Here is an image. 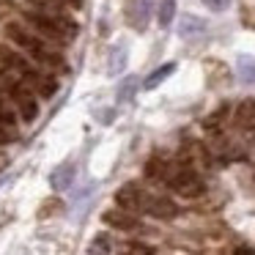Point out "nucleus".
Masks as SVG:
<instances>
[{
	"mask_svg": "<svg viewBox=\"0 0 255 255\" xmlns=\"http://www.w3.org/2000/svg\"><path fill=\"white\" fill-rule=\"evenodd\" d=\"M36 6V11H44V14H61L66 11V0H30Z\"/></svg>",
	"mask_w": 255,
	"mask_h": 255,
	"instance_id": "dca6fc26",
	"label": "nucleus"
},
{
	"mask_svg": "<svg viewBox=\"0 0 255 255\" xmlns=\"http://www.w3.org/2000/svg\"><path fill=\"white\" fill-rule=\"evenodd\" d=\"M6 33H8V39H11L14 44L19 47V50L28 52V55L33 58L36 63H39V66L52 69V72H66V69H69V63H66V58H63V52L52 50V47L47 44L44 39H39L36 33H30L28 28H22V25H8Z\"/></svg>",
	"mask_w": 255,
	"mask_h": 255,
	"instance_id": "f257e3e1",
	"label": "nucleus"
},
{
	"mask_svg": "<svg viewBox=\"0 0 255 255\" xmlns=\"http://www.w3.org/2000/svg\"><path fill=\"white\" fill-rule=\"evenodd\" d=\"M30 22V28L39 30L41 36H47V39L52 41H69L77 36L80 25L74 22V17H69L66 11L61 14H44V11H28V17H25Z\"/></svg>",
	"mask_w": 255,
	"mask_h": 255,
	"instance_id": "7ed1b4c3",
	"label": "nucleus"
},
{
	"mask_svg": "<svg viewBox=\"0 0 255 255\" xmlns=\"http://www.w3.org/2000/svg\"><path fill=\"white\" fill-rule=\"evenodd\" d=\"M113 244H110V236L107 233H99V236H94V242H91L88 253H110Z\"/></svg>",
	"mask_w": 255,
	"mask_h": 255,
	"instance_id": "aec40b11",
	"label": "nucleus"
},
{
	"mask_svg": "<svg viewBox=\"0 0 255 255\" xmlns=\"http://www.w3.org/2000/svg\"><path fill=\"white\" fill-rule=\"evenodd\" d=\"M127 58H129L127 44L110 47V52H107V74H121L124 66H127Z\"/></svg>",
	"mask_w": 255,
	"mask_h": 255,
	"instance_id": "9b49d317",
	"label": "nucleus"
},
{
	"mask_svg": "<svg viewBox=\"0 0 255 255\" xmlns=\"http://www.w3.org/2000/svg\"><path fill=\"white\" fill-rule=\"evenodd\" d=\"M66 3H69L72 8H83V0H66Z\"/></svg>",
	"mask_w": 255,
	"mask_h": 255,
	"instance_id": "5701e85b",
	"label": "nucleus"
},
{
	"mask_svg": "<svg viewBox=\"0 0 255 255\" xmlns=\"http://www.w3.org/2000/svg\"><path fill=\"white\" fill-rule=\"evenodd\" d=\"M3 83H6V96L11 99V105L17 107V113L22 116V121H33L36 113H39V105H36V96L30 94V88L19 80V74L11 72V69H6Z\"/></svg>",
	"mask_w": 255,
	"mask_h": 255,
	"instance_id": "20e7f679",
	"label": "nucleus"
},
{
	"mask_svg": "<svg viewBox=\"0 0 255 255\" xmlns=\"http://www.w3.org/2000/svg\"><path fill=\"white\" fill-rule=\"evenodd\" d=\"M236 118H239L242 124H253V121H255V102H253V99H244L242 105H239Z\"/></svg>",
	"mask_w": 255,
	"mask_h": 255,
	"instance_id": "6ab92c4d",
	"label": "nucleus"
},
{
	"mask_svg": "<svg viewBox=\"0 0 255 255\" xmlns=\"http://www.w3.org/2000/svg\"><path fill=\"white\" fill-rule=\"evenodd\" d=\"M145 176H148V178H154V181L165 178V176H167V165H165V159H159V156L148 159V165H145Z\"/></svg>",
	"mask_w": 255,
	"mask_h": 255,
	"instance_id": "a211bd4d",
	"label": "nucleus"
},
{
	"mask_svg": "<svg viewBox=\"0 0 255 255\" xmlns=\"http://www.w3.org/2000/svg\"><path fill=\"white\" fill-rule=\"evenodd\" d=\"M145 198H148V195H145L137 184H124V187L116 192L118 206H121V209H127V211H132V214H137V211L145 209Z\"/></svg>",
	"mask_w": 255,
	"mask_h": 255,
	"instance_id": "0eeeda50",
	"label": "nucleus"
},
{
	"mask_svg": "<svg viewBox=\"0 0 255 255\" xmlns=\"http://www.w3.org/2000/svg\"><path fill=\"white\" fill-rule=\"evenodd\" d=\"M0 61L6 63V69L17 72V74H19V80H22V83L28 85L30 91L41 94L44 99L55 96L58 83H55V77H52V74H47V72H44V66H33V63L25 61L22 55H17V52H8V50H0Z\"/></svg>",
	"mask_w": 255,
	"mask_h": 255,
	"instance_id": "f03ea898",
	"label": "nucleus"
},
{
	"mask_svg": "<svg viewBox=\"0 0 255 255\" xmlns=\"http://www.w3.org/2000/svg\"><path fill=\"white\" fill-rule=\"evenodd\" d=\"M173 72H176V63H173V61H170V63H162V66L156 69V72H151L148 77H145V88H148V91H151V88H156V85L165 83V80L170 77Z\"/></svg>",
	"mask_w": 255,
	"mask_h": 255,
	"instance_id": "4468645a",
	"label": "nucleus"
},
{
	"mask_svg": "<svg viewBox=\"0 0 255 255\" xmlns=\"http://www.w3.org/2000/svg\"><path fill=\"white\" fill-rule=\"evenodd\" d=\"M203 6L209 8V11H225V8L231 6V0H203Z\"/></svg>",
	"mask_w": 255,
	"mask_h": 255,
	"instance_id": "4be33fe9",
	"label": "nucleus"
},
{
	"mask_svg": "<svg viewBox=\"0 0 255 255\" xmlns=\"http://www.w3.org/2000/svg\"><path fill=\"white\" fill-rule=\"evenodd\" d=\"M134 91H137V80H134V77L124 80V83H121V91H118V102H129V99L134 96Z\"/></svg>",
	"mask_w": 255,
	"mask_h": 255,
	"instance_id": "412c9836",
	"label": "nucleus"
},
{
	"mask_svg": "<svg viewBox=\"0 0 255 255\" xmlns=\"http://www.w3.org/2000/svg\"><path fill=\"white\" fill-rule=\"evenodd\" d=\"M105 222L110 228H116V231H137L140 228V222L134 220V214L132 211H127V209H110V211H105Z\"/></svg>",
	"mask_w": 255,
	"mask_h": 255,
	"instance_id": "1a4fd4ad",
	"label": "nucleus"
},
{
	"mask_svg": "<svg viewBox=\"0 0 255 255\" xmlns=\"http://www.w3.org/2000/svg\"><path fill=\"white\" fill-rule=\"evenodd\" d=\"M206 33V22L195 14H181V22H178V36L181 39H195V36Z\"/></svg>",
	"mask_w": 255,
	"mask_h": 255,
	"instance_id": "9d476101",
	"label": "nucleus"
},
{
	"mask_svg": "<svg viewBox=\"0 0 255 255\" xmlns=\"http://www.w3.org/2000/svg\"><path fill=\"white\" fill-rule=\"evenodd\" d=\"M236 74L242 83L255 88V55H239L236 58Z\"/></svg>",
	"mask_w": 255,
	"mask_h": 255,
	"instance_id": "f8f14e48",
	"label": "nucleus"
},
{
	"mask_svg": "<svg viewBox=\"0 0 255 255\" xmlns=\"http://www.w3.org/2000/svg\"><path fill=\"white\" fill-rule=\"evenodd\" d=\"M151 8L154 0H127V22L132 25L137 33H143L151 22Z\"/></svg>",
	"mask_w": 255,
	"mask_h": 255,
	"instance_id": "423d86ee",
	"label": "nucleus"
},
{
	"mask_svg": "<svg viewBox=\"0 0 255 255\" xmlns=\"http://www.w3.org/2000/svg\"><path fill=\"white\" fill-rule=\"evenodd\" d=\"M14 110H17V107L8 105L3 91H0V124H3V127H14V124H17V113Z\"/></svg>",
	"mask_w": 255,
	"mask_h": 255,
	"instance_id": "2eb2a0df",
	"label": "nucleus"
},
{
	"mask_svg": "<svg viewBox=\"0 0 255 255\" xmlns=\"http://www.w3.org/2000/svg\"><path fill=\"white\" fill-rule=\"evenodd\" d=\"M145 214L156 217V220H170V217L178 214V206L173 203L170 198H159V195H148L145 198Z\"/></svg>",
	"mask_w": 255,
	"mask_h": 255,
	"instance_id": "6e6552de",
	"label": "nucleus"
},
{
	"mask_svg": "<svg viewBox=\"0 0 255 255\" xmlns=\"http://www.w3.org/2000/svg\"><path fill=\"white\" fill-rule=\"evenodd\" d=\"M72 176H74V167L72 165H61V167H55V173H52V187L61 192V189H69L72 187Z\"/></svg>",
	"mask_w": 255,
	"mask_h": 255,
	"instance_id": "ddd939ff",
	"label": "nucleus"
},
{
	"mask_svg": "<svg viewBox=\"0 0 255 255\" xmlns=\"http://www.w3.org/2000/svg\"><path fill=\"white\" fill-rule=\"evenodd\" d=\"M173 17H176V0H159V25L170 28Z\"/></svg>",
	"mask_w": 255,
	"mask_h": 255,
	"instance_id": "f3484780",
	"label": "nucleus"
},
{
	"mask_svg": "<svg viewBox=\"0 0 255 255\" xmlns=\"http://www.w3.org/2000/svg\"><path fill=\"white\" fill-rule=\"evenodd\" d=\"M167 181H170L173 192H178L181 198H198L200 192H203V181H200V176L195 170H189V167H178V170L167 173Z\"/></svg>",
	"mask_w": 255,
	"mask_h": 255,
	"instance_id": "39448f33",
	"label": "nucleus"
},
{
	"mask_svg": "<svg viewBox=\"0 0 255 255\" xmlns=\"http://www.w3.org/2000/svg\"><path fill=\"white\" fill-rule=\"evenodd\" d=\"M3 129H6V127H3V124H0V132H3ZM0 140H3V134H0Z\"/></svg>",
	"mask_w": 255,
	"mask_h": 255,
	"instance_id": "b1692460",
	"label": "nucleus"
}]
</instances>
